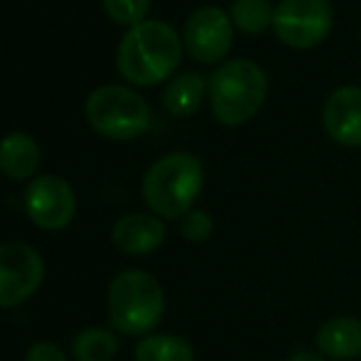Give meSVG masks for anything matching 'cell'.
I'll return each mask as SVG.
<instances>
[{
    "label": "cell",
    "instance_id": "6da1fadb",
    "mask_svg": "<svg viewBox=\"0 0 361 361\" xmlns=\"http://www.w3.org/2000/svg\"><path fill=\"white\" fill-rule=\"evenodd\" d=\"M182 59V39L172 25L143 20L123 35L118 44V72L138 86L167 79Z\"/></svg>",
    "mask_w": 361,
    "mask_h": 361
},
{
    "label": "cell",
    "instance_id": "7a4b0ae2",
    "mask_svg": "<svg viewBox=\"0 0 361 361\" xmlns=\"http://www.w3.org/2000/svg\"><path fill=\"white\" fill-rule=\"evenodd\" d=\"M204 185V167L192 152H170L147 167L143 200L160 219H182L192 209Z\"/></svg>",
    "mask_w": 361,
    "mask_h": 361
},
{
    "label": "cell",
    "instance_id": "3957f363",
    "mask_svg": "<svg viewBox=\"0 0 361 361\" xmlns=\"http://www.w3.org/2000/svg\"><path fill=\"white\" fill-rule=\"evenodd\" d=\"M165 314V290L145 271H123L109 286V322L128 337H147Z\"/></svg>",
    "mask_w": 361,
    "mask_h": 361
},
{
    "label": "cell",
    "instance_id": "277c9868",
    "mask_svg": "<svg viewBox=\"0 0 361 361\" xmlns=\"http://www.w3.org/2000/svg\"><path fill=\"white\" fill-rule=\"evenodd\" d=\"M207 91L219 123L243 126L266 104L268 76L251 59H231L212 74Z\"/></svg>",
    "mask_w": 361,
    "mask_h": 361
},
{
    "label": "cell",
    "instance_id": "5b68a950",
    "mask_svg": "<svg viewBox=\"0 0 361 361\" xmlns=\"http://www.w3.org/2000/svg\"><path fill=\"white\" fill-rule=\"evenodd\" d=\"M86 121L96 133L114 140H130L150 128V109L128 86H99L86 99Z\"/></svg>",
    "mask_w": 361,
    "mask_h": 361
},
{
    "label": "cell",
    "instance_id": "8992f818",
    "mask_svg": "<svg viewBox=\"0 0 361 361\" xmlns=\"http://www.w3.org/2000/svg\"><path fill=\"white\" fill-rule=\"evenodd\" d=\"M334 13L329 0H281L273 13V32L283 44L307 49L329 35Z\"/></svg>",
    "mask_w": 361,
    "mask_h": 361
},
{
    "label": "cell",
    "instance_id": "52a82bcc",
    "mask_svg": "<svg viewBox=\"0 0 361 361\" xmlns=\"http://www.w3.org/2000/svg\"><path fill=\"white\" fill-rule=\"evenodd\" d=\"M44 278L39 251L20 241L0 243V307H18L30 300Z\"/></svg>",
    "mask_w": 361,
    "mask_h": 361
},
{
    "label": "cell",
    "instance_id": "ba28073f",
    "mask_svg": "<svg viewBox=\"0 0 361 361\" xmlns=\"http://www.w3.org/2000/svg\"><path fill=\"white\" fill-rule=\"evenodd\" d=\"M25 209L27 216L35 221V226L57 231L72 224L76 214V197L74 190L64 177L42 175L30 182L25 192Z\"/></svg>",
    "mask_w": 361,
    "mask_h": 361
},
{
    "label": "cell",
    "instance_id": "9c48e42d",
    "mask_svg": "<svg viewBox=\"0 0 361 361\" xmlns=\"http://www.w3.org/2000/svg\"><path fill=\"white\" fill-rule=\"evenodd\" d=\"M233 42V23L231 15L221 8L204 5L195 10L185 25V47L195 59L204 64L219 62L228 54Z\"/></svg>",
    "mask_w": 361,
    "mask_h": 361
},
{
    "label": "cell",
    "instance_id": "30bf717a",
    "mask_svg": "<svg viewBox=\"0 0 361 361\" xmlns=\"http://www.w3.org/2000/svg\"><path fill=\"white\" fill-rule=\"evenodd\" d=\"M322 123L334 143L344 147L361 145V89L339 86L329 94L322 109Z\"/></svg>",
    "mask_w": 361,
    "mask_h": 361
},
{
    "label": "cell",
    "instance_id": "8fae6325",
    "mask_svg": "<svg viewBox=\"0 0 361 361\" xmlns=\"http://www.w3.org/2000/svg\"><path fill=\"white\" fill-rule=\"evenodd\" d=\"M167 236V228L160 216L133 212L116 221L111 231V241L126 256H147L157 251Z\"/></svg>",
    "mask_w": 361,
    "mask_h": 361
},
{
    "label": "cell",
    "instance_id": "7c38bea8",
    "mask_svg": "<svg viewBox=\"0 0 361 361\" xmlns=\"http://www.w3.org/2000/svg\"><path fill=\"white\" fill-rule=\"evenodd\" d=\"M319 354L332 361H354L361 357V319L352 314L332 317L314 334Z\"/></svg>",
    "mask_w": 361,
    "mask_h": 361
},
{
    "label": "cell",
    "instance_id": "4fadbf2b",
    "mask_svg": "<svg viewBox=\"0 0 361 361\" xmlns=\"http://www.w3.org/2000/svg\"><path fill=\"white\" fill-rule=\"evenodd\" d=\"M39 165V145L32 135L15 130L0 140V172L10 180H27Z\"/></svg>",
    "mask_w": 361,
    "mask_h": 361
},
{
    "label": "cell",
    "instance_id": "5bb4252c",
    "mask_svg": "<svg viewBox=\"0 0 361 361\" xmlns=\"http://www.w3.org/2000/svg\"><path fill=\"white\" fill-rule=\"evenodd\" d=\"M207 94V81L197 72H182L167 84L165 94H162V104H165L167 114L185 118L192 116L202 106V99Z\"/></svg>",
    "mask_w": 361,
    "mask_h": 361
},
{
    "label": "cell",
    "instance_id": "9a60e30c",
    "mask_svg": "<svg viewBox=\"0 0 361 361\" xmlns=\"http://www.w3.org/2000/svg\"><path fill=\"white\" fill-rule=\"evenodd\" d=\"M135 361H195V349L177 334H147L135 344Z\"/></svg>",
    "mask_w": 361,
    "mask_h": 361
},
{
    "label": "cell",
    "instance_id": "2e32d148",
    "mask_svg": "<svg viewBox=\"0 0 361 361\" xmlns=\"http://www.w3.org/2000/svg\"><path fill=\"white\" fill-rule=\"evenodd\" d=\"M72 354L76 361H111L118 354V339L111 329H84L74 337Z\"/></svg>",
    "mask_w": 361,
    "mask_h": 361
},
{
    "label": "cell",
    "instance_id": "e0dca14e",
    "mask_svg": "<svg viewBox=\"0 0 361 361\" xmlns=\"http://www.w3.org/2000/svg\"><path fill=\"white\" fill-rule=\"evenodd\" d=\"M276 8L271 0H233L231 23L246 35H261L266 27H273Z\"/></svg>",
    "mask_w": 361,
    "mask_h": 361
},
{
    "label": "cell",
    "instance_id": "ac0fdd59",
    "mask_svg": "<svg viewBox=\"0 0 361 361\" xmlns=\"http://www.w3.org/2000/svg\"><path fill=\"white\" fill-rule=\"evenodd\" d=\"M180 231L190 243H204L214 233V219L204 209H190L180 219Z\"/></svg>",
    "mask_w": 361,
    "mask_h": 361
},
{
    "label": "cell",
    "instance_id": "d6986e66",
    "mask_svg": "<svg viewBox=\"0 0 361 361\" xmlns=\"http://www.w3.org/2000/svg\"><path fill=\"white\" fill-rule=\"evenodd\" d=\"M104 8L116 23L133 27L145 20L147 10H150V0H104Z\"/></svg>",
    "mask_w": 361,
    "mask_h": 361
},
{
    "label": "cell",
    "instance_id": "ffe728a7",
    "mask_svg": "<svg viewBox=\"0 0 361 361\" xmlns=\"http://www.w3.org/2000/svg\"><path fill=\"white\" fill-rule=\"evenodd\" d=\"M25 361H69L64 357V352L52 342H37L27 349V357Z\"/></svg>",
    "mask_w": 361,
    "mask_h": 361
},
{
    "label": "cell",
    "instance_id": "44dd1931",
    "mask_svg": "<svg viewBox=\"0 0 361 361\" xmlns=\"http://www.w3.org/2000/svg\"><path fill=\"white\" fill-rule=\"evenodd\" d=\"M288 361H329V359H324L319 352H295Z\"/></svg>",
    "mask_w": 361,
    "mask_h": 361
}]
</instances>
